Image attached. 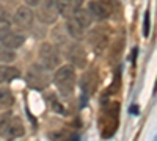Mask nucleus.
<instances>
[{
  "label": "nucleus",
  "instance_id": "obj_1",
  "mask_svg": "<svg viewBox=\"0 0 157 141\" xmlns=\"http://www.w3.org/2000/svg\"><path fill=\"white\" fill-rule=\"evenodd\" d=\"M91 22H93V16L88 9H82L78 8L75 9L71 16H68V22H66V32L68 35L75 41H80L85 38Z\"/></svg>",
  "mask_w": 157,
  "mask_h": 141
},
{
  "label": "nucleus",
  "instance_id": "obj_2",
  "mask_svg": "<svg viewBox=\"0 0 157 141\" xmlns=\"http://www.w3.org/2000/svg\"><path fill=\"white\" fill-rule=\"evenodd\" d=\"M118 104L116 102H104L101 118H99V130L104 138H110L118 127Z\"/></svg>",
  "mask_w": 157,
  "mask_h": 141
},
{
  "label": "nucleus",
  "instance_id": "obj_3",
  "mask_svg": "<svg viewBox=\"0 0 157 141\" xmlns=\"http://www.w3.org/2000/svg\"><path fill=\"white\" fill-rule=\"evenodd\" d=\"M54 82H55V86L58 88L61 96H71L74 93V88H75L74 68L69 65H64V66L58 68L55 75H54Z\"/></svg>",
  "mask_w": 157,
  "mask_h": 141
},
{
  "label": "nucleus",
  "instance_id": "obj_4",
  "mask_svg": "<svg viewBox=\"0 0 157 141\" xmlns=\"http://www.w3.org/2000/svg\"><path fill=\"white\" fill-rule=\"evenodd\" d=\"M25 133V127L21 118L13 116L11 113L0 114V136L13 139V138H21Z\"/></svg>",
  "mask_w": 157,
  "mask_h": 141
},
{
  "label": "nucleus",
  "instance_id": "obj_5",
  "mask_svg": "<svg viewBox=\"0 0 157 141\" xmlns=\"http://www.w3.org/2000/svg\"><path fill=\"white\" fill-rule=\"evenodd\" d=\"M86 39L88 44L91 47V50L96 54L101 55L104 50L107 49L109 43H110V30L105 25H98V27H93L91 30L86 32Z\"/></svg>",
  "mask_w": 157,
  "mask_h": 141
},
{
  "label": "nucleus",
  "instance_id": "obj_6",
  "mask_svg": "<svg viewBox=\"0 0 157 141\" xmlns=\"http://www.w3.org/2000/svg\"><path fill=\"white\" fill-rule=\"evenodd\" d=\"M49 71L44 69L41 65H32L27 72H25V82L27 85L36 91H43L46 89L50 83V79H49Z\"/></svg>",
  "mask_w": 157,
  "mask_h": 141
},
{
  "label": "nucleus",
  "instance_id": "obj_7",
  "mask_svg": "<svg viewBox=\"0 0 157 141\" xmlns=\"http://www.w3.org/2000/svg\"><path fill=\"white\" fill-rule=\"evenodd\" d=\"M39 65H41L44 69L52 71V69H57L61 63V55H60V50L50 43H43L41 47H39Z\"/></svg>",
  "mask_w": 157,
  "mask_h": 141
},
{
  "label": "nucleus",
  "instance_id": "obj_8",
  "mask_svg": "<svg viewBox=\"0 0 157 141\" xmlns=\"http://www.w3.org/2000/svg\"><path fill=\"white\" fill-rule=\"evenodd\" d=\"M60 16V11L57 6V0H41L38 8V19L43 24H54Z\"/></svg>",
  "mask_w": 157,
  "mask_h": 141
},
{
  "label": "nucleus",
  "instance_id": "obj_9",
  "mask_svg": "<svg viewBox=\"0 0 157 141\" xmlns=\"http://www.w3.org/2000/svg\"><path fill=\"white\" fill-rule=\"evenodd\" d=\"M33 11L29 5H22L14 13V22L19 25V28H29L33 22Z\"/></svg>",
  "mask_w": 157,
  "mask_h": 141
},
{
  "label": "nucleus",
  "instance_id": "obj_10",
  "mask_svg": "<svg viewBox=\"0 0 157 141\" xmlns=\"http://www.w3.org/2000/svg\"><path fill=\"white\" fill-rule=\"evenodd\" d=\"M98 86V72L96 71H88L86 74H83L82 80H80V88H82V94L83 99L90 97L94 93V89Z\"/></svg>",
  "mask_w": 157,
  "mask_h": 141
},
{
  "label": "nucleus",
  "instance_id": "obj_11",
  "mask_svg": "<svg viewBox=\"0 0 157 141\" xmlns=\"http://www.w3.org/2000/svg\"><path fill=\"white\" fill-rule=\"evenodd\" d=\"M25 43V38L16 32H13V30H8V32H3V33H0V44L11 49V50H14L17 47H21L22 44Z\"/></svg>",
  "mask_w": 157,
  "mask_h": 141
},
{
  "label": "nucleus",
  "instance_id": "obj_12",
  "mask_svg": "<svg viewBox=\"0 0 157 141\" xmlns=\"http://www.w3.org/2000/svg\"><path fill=\"white\" fill-rule=\"evenodd\" d=\"M90 13L98 19H107L112 13V3L107 0H94L90 3Z\"/></svg>",
  "mask_w": 157,
  "mask_h": 141
},
{
  "label": "nucleus",
  "instance_id": "obj_13",
  "mask_svg": "<svg viewBox=\"0 0 157 141\" xmlns=\"http://www.w3.org/2000/svg\"><path fill=\"white\" fill-rule=\"evenodd\" d=\"M69 58L72 61V65L77 68H85L86 65V52L80 44H74L69 50Z\"/></svg>",
  "mask_w": 157,
  "mask_h": 141
},
{
  "label": "nucleus",
  "instance_id": "obj_14",
  "mask_svg": "<svg viewBox=\"0 0 157 141\" xmlns=\"http://www.w3.org/2000/svg\"><path fill=\"white\" fill-rule=\"evenodd\" d=\"M80 5H82V0H57L58 11L64 17L71 16L75 9L80 8Z\"/></svg>",
  "mask_w": 157,
  "mask_h": 141
},
{
  "label": "nucleus",
  "instance_id": "obj_15",
  "mask_svg": "<svg viewBox=\"0 0 157 141\" xmlns=\"http://www.w3.org/2000/svg\"><path fill=\"white\" fill-rule=\"evenodd\" d=\"M21 77V72L17 68H13V66H0V85L2 83H8L11 80Z\"/></svg>",
  "mask_w": 157,
  "mask_h": 141
},
{
  "label": "nucleus",
  "instance_id": "obj_16",
  "mask_svg": "<svg viewBox=\"0 0 157 141\" xmlns=\"http://www.w3.org/2000/svg\"><path fill=\"white\" fill-rule=\"evenodd\" d=\"M14 105V96L8 88H0V108L6 110Z\"/></svg>",
  "mask_w": 157,
  "mask_h": 141
},
{
  "label": "nucleus",
  "instance_id": "obj_17",
  "mask_svg": "<svg viewBox=\"0 0 157 141\" xmlns=\"http://www.w3.org/2000/svg\"><path fill=\"white\" fill-rule=\"evenodd\" d=\"M8 30H11V19L8 16V13L3 8H0V33L8 32Z\"/></svg>",
  "mask_w": 157,
  "mask_h": 141
},
{
  "label": "nucleus",
  "instance_id": "obj_18",
  "mask_svg": "<svg viewBox=\"0 0 157 141\" xmlns=\"http://www.w3.org/2000/svg\"><path fill=\"white\" fill-rule=\"evenodd\" d=\"M16 58L14 52H11V49L8 47H0V63H11L13 60Z\"/></svg>",
  "mask_w": 157,
  "mask_h": 141
},
{
  "label": "nucleus",
  "instance_id": "obj_19",
  "mask_svg": "<svg viewBox=\"0 0 157 141\" xmlns=\"http://www.w3.org/2000/svg\"><path fill=\"white\" fill-rule=\"evenodd\" d=\"M149 11L145 13V17H143V35L145 36H149Z\"/></svg>",
  "mask_w": 157,
  "mask_h": 141
},
{
  "label": "nucleus",
  "instance_id": "obj_20",
  "mask_svg": "<svg viewBox=\"0 0 157 141\" xmlns=\"http://www.w3.org/2000/svg\"><path fill=\"white\" fill-rule=\"evenodd\" d=\"M39 2H41V0H25V5H29V6H38Z\"/></svg>",
  "mask_w": 157,
  "mask_h": 141
},
{
  "label": "nucleus",
  "instance_id": "obj_21",
  "mask_svg": "<svg viewBox=\"0 0 157 141\" xmlns=\"http://www.w3.org/2000/svg\"><path fill=\"white\" fill-rule=\"evenodd\" d=\"M130 113H138V108L134 105V107H130Z\"/></svg>",
  "mask_w": 157,
  "mask_h": 141
}]
</instances>
